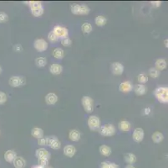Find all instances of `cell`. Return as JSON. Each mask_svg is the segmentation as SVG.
<instances>
[{"mask_svg":"<svg viewBox=\"0 0 168 168\" xmlns=\"http://www.w3.org/2000/svg\"><path fill=\"white\" fill-rule=\"evenodd\" d=\"M145 132L141 128H136L133 131L132 138L133 140L136 143H141L144 140Z\"/></svg>","mask_w":168,"mask_h":168,"instance_id":"cell-9","label":"cell"},{"mask_svg":"<svg viewBox=\"0 0 168 168\" xmlns=\"http://www.w3.org/2000/svg\"><path fill=\"white\" fill-rule=\"evenodd\" d=\"M32 168H44V167L40 166H33Z\"/></svg>","mask_w":168,"mask_h":168,"instance_id":"cell-48","label":"cell"},{"mask_svg":"<svg viewBox=\"0 0 168 168\" xmlns=\"http://www.w3.org/2000/svg\"><path fill=\"white\" fill-rule=\"evenodd\" d=\"M8 100V97H7L6 93L0 91V105H3Z\"/></svg>","mask_w":168,"mask_h":168,"instance_id":"cell-40","label":"cell"},{"mask_svg":"<svg viewBox=\"0 0 168 168\" xmlns=\"http://www.w3.org/2000/svg\"><path fill=\"white\" fill-rule=\"evenodd\" d=\"M49 153L48 152V151L45 148H39L37 149L35 151V156L37 158H42V157H45L46 155H48Z\"/></svg>","mask_w":168,"mask_h":168,"instance_id":"cell-29","label":"cell"},{"mask_svg":"<svg viewBox=\"0 0 168 168\" xmlns=\"http://www.w3.org/2000/svg\"><path fill=\"white\" fill-rule=\"evenodd\" d=\"M60 42H61L62 46H65V47H68V46H71L72 40H71V39H70L69 37H67V38H64V39H61Z\"/></svg>","mask_w":168,"mask_h":168,"instance_id":"cell-37","label":"cell"},{"mask_svg":"<svg viewBox=\"0 0 168 168\" xmlns=\"http://www.w3.org/2000/svg\"><path fill=\"white\" fill-rule=\"evenodd\" d=\"M47 145L53 150H59L61 147V142L59 140V139L56 136H50L48 137Z\"/></svg>","mask_w":168,"mask_h":168,"instance_id":"cell-10","label":"cell"},{"mask_svg":"<svg viewBox=\"0 0 168 168\" xmlns=\"http://www.w3.org/2000/svg\"><path fill=\"white\" fill-rule=\"evenodd\" d=\"M49 72L53 75H59L63 72V66L58 63H54L49 66Z\"/></svg>","mask_w":168,"mask_h":168,"instance_id":"cell-15","label":"cell"},{"mask_svg":"<svg viewBox=\"0 0 168 168\" xmlns=\"http://www.w3.org/2000/svg\"><path fill=\"white\" fill-rule=\"evenodd\" d=\"M47 142H48V137H42V138H39L37 140V143L40 146L47 145Z\"/></svg>","mask_w":168,"mask_h":168,"instance_id":"cell-38","label":"cell"},{"mask_svg":"<svg viewBox=\"0 0 168 168\" xmlns=\"http://www.w3.org/2000/svg\"><path fill=\"white\" fill-rule=\"evenodd\" d=\"M152 139L154 143H155V144H159V143L162 142V140H164V135H163V134H162V132L155 131L152 134Z\"/></svg>","mask_w":168,"mask_h":168,"instance_id":"cell-22","label":"cell"},{"mask_svg":"<svg viewBox=\"0 0 168 168\" xmlns=\"http://www.w3.org/2000/svg\"><path fill=\"white\" fill-rule=\"evenodd\" d=\"M95 24H96L97 26L103 27L107 24V19L105 16L99 15V16H97L96 18H95Z\"/></svg>","mask_w":168,"mask_h":168,"instance_id":"cell-26","label":"cell"},{"mask_svg":"<svg viewBox=\"0 0 168 168\" xmlns=\"http://www.w3.org/2000/svg\"><path fill=\"white\" fill-rule=\"evenodd\" d=\"M125 168H136L133 165H126Z\"/></svg>","mask_w":168,"mask_h":168,"instance_id":"cell-46","label":"cell"},{"mask_svg":"<svg viewBox=\"0 0 168 168\" xmlns=\"http://www.w3.org/2000/svg\"><path fill=\"white\" fill-rule=\"evenodd\" d=\"M76 153V149L74 145H66L64 148V155H66L67 157L72 158Z\"/></svg>","mask_w":168,"mask_h":168,"instance_id":"cell-16","label":"cell"},{"mask_svg":"<svg viewBox=\"0 0 168 168\" xmlns=\"http://www.w3.org/2000/svg\"><path fill=\"white\" fill-rule=\"evenodd\" d=\"M81 30L84 34H90L93 30V27L91 25V24L88 23V22H85L82 24L81 26Z\"/></svg>","mask_w":168,"mask_h":168,"instance_id":"cell-31","label":"cell"},{"mask_svg":"<svg viewBox=\"0 0 168 168\" xmlns=\"http://www.w3.org/2000/svg\"><path fill=\"white\" fill-rule=\"evenodd\" d=\"M13 166L15 168H24L26 166L25 160L21 156H16L13 162Z\"/></svg>","mask_w":168,"mask_h":168,"instance_id":"cell-19","label":"cell"},{"mask_svg":"<svg viewBox=\"0 0 168 168\" xmlns=\"http://www.w3.org/2000/svg\"><path fill=\"white\" fill-rule=\"evenodd\" d=\"M80 132L77 129H71L69 132V138L73 142H77L80 140Z\"/></svg>","mask_w":168,"mask_h":168,"instance_id":"cell-18","label":"cell"},{"mask_svg":"<svg viewBox=\"0 0 168 168\" xmlns=\"http://www.w3.org/2000/svg\"><path fill=\"white\" fill-rule=\"evenodd\" d=\"M31 13L34 17H40L44 14V7H38L35 9H31Z\"/></svg>","mask_w":168,"mask_h":168,"instance_id":"cell-30","label":"cell"},{"mask_svg":"<svg viewBox=\"0 0 168 168\" xmlns=\"http://www.w3.org/2000/svg\"><path fill=\"white\" fill-rule=\"evenodd\" d=\"M9 20V15L4 12H0V23H6Z\"/></svg>","mask_w":168,"mask_h":168,"instance_id":"cell-39","label":"cell"},{"mask_svg":"<svg viewBox=\"0 0 168 168\" xmlns=\"http://www.w3.org/2000/svg\"><path fill=\"white\" fill-rule=\"evenodd\" d=\"M2 72H3V70H2V67H1V66H0V74H1V73H2Z\"/></svg>","mask_w":168,"mask_h":168,"instance_id":"cell-49","label":"cell"},{"mask_svg":"<svg viewBox=\"0 0 168 168\" xmlns=\"http://www.w3.org/2000/svg\"><path fill=\"white\" fill-rule=\"evenodd\" d=\"M124 66L120 62H113L110 66V70L111 73L116 75V76H120L124 73Z\"/></svg>","mask_w":168,"mask_h":168,"instance_id":"cell-11","label":"cell"},{"mask_svg":"<svg viewBox=\"0 0 168 168\" xmlns=\"http://www.w3.org/2000/svg\"><path fill=\"white\" fill-rule=\"evenodd\" d=\"M155 68L159 71H162V70H165L167 67V63L164 59H158L156 60V62L155 63Z\"/></svg>","mask_w":168,"mask_h":168,"instance_id":"cell-25","label":"cell"},{"mask_svg":"<svg viewBox=\"0 0 168 168\" xmlns=\"http://www.w3.org/2000/svg\"><path fill=\"white\" fill-rule=\"evenodd\" d=\"M98 131L100 135L105 137H111L113 135H116V128L115 126L110 125V124H107L105 125L100 126V129H98Z\"/></svg>","mask_w":168,"mask_h":168,"instance_id":"cell-3","label":"cell"},{"mask_svg":"<svg viewBox=\"0 0 168 168\" xmlns=\"http://www.w3.org/2000/svg\"><path fill=\"white\" fill-rule=\"evenodd\" d=\"M133 89H134L135 93L138 96L145 95L146 92H147V88L143 84H137L133 88Z\"/></svg>","mask_w":168,"mask_h":168,"instance_id":"cell-17","label":"cell"},{"mask_svg":"<svg viewBox=\"0 0 168 168\" xmlns=\"http://www.w3.org/2000/svg\"><path fill=\"white\" fill-rule=\"evenodd\" d=\"M48 40H49L51 43H55L58 41L59 38L57 37V35L53 32V31H50L48 35Z\"/></svg>","mask_w":168,"mask_h":168,"instance_id":"cell-36","label":"cell"},{"mask_svg":"<svg viewBox=\"0 0 168 168\" xmlns=\"http://www.w3.org/2000/svg\"><path fill=\"white\" fill-rule=\"evenodd\" d=\"M137 81L141 84L146 83L148 82V77H147V75H145V73H141L137 77Z\"/></svg>","mask_w":168,"mask_h":168,"instance_id":"cell-35","label":"cell"},{"mask_svg":"<svg viewBox=\"0 0 168 168\" xmlns=\"http://www.w3.org/2000/svg\"><path fill=\"white\" fill-rule=\"evenodd\" d=\"M45 168H52V167H50V166H47V167H45Z\"/></svg>","mask_w":168,"mask_h":168,"instance_id":"cell-50","label":"cell"},{"mask_svg":"<svg viewBox=\"0 0 168 168\" xmlns=\"http://www.w3.org/2000/svg\"><path fill=\"white\" fill-rule=\"evenodd\" d=\"M87 124L91 131H98L100 127V119L97 116L91 115L88 119Z\"/></svg>","mask_w":168,"mask_h":168,"instance_id":"cell-5","label":"cell"},{"mask_svg":"<svg viewBox=\"0 0 168 168\" xmlns=\"http://www.w3.org/2000/svg\"><path fill=\"white\" fill-rule=\"evenodd\" d=\"M133 90V85L132 83H130V81H125L120 84L119 86V91L121 92H130Z\"/></svg>","mask_w":168,"mask_h":168,"instance_id":"cell-12","label":"cell"},{"mask_svg":"<svg viewBox=\"0 0 168 168\" xmlns=\"http://www.w3.org/2000/svg\"><path fill=\"white\" fill-rule=\"evenodd\" d=\"M151 113V109L150 108H146L145 109V114H149Z\"/></svg>","mask_w":168,"mask_h":168,"instance_id":"cell-45","label":"cell"},{"mask_svg":"<svg viewBox=\"0 0 168 168\" xmlns=\"http://www.w3.org/2000/svg\"><path fill=\"white\" fill-rule=\"evenodd\" d=\"M49 158H50V154H48V155L42 157V158H39L38 159V166H42L44 168L47 167L48 165Z\"/></svg>","mask_w":168,"mask_h":168,"instance_id":"cell-28","label":"cell"},{"mask_svg":"<svg viewBox=\"0 0 168 168\" xmlns=\"http://www.w3.org/2000/svg\"><path fill=\"white\" fill-rule=\"evenodd\" d=\"M34 47L39 52H44L45 50L48 49V45L47 41L44 39H37L34 42Z\"/></svg>","mask_w":168,"mask_h":168,"instance_id":"cell-8","label":"cell"},{"mask_svg":"<svg viewBox=\"0 0 168 168\" xmlns=\"http://www.w3.org/2000/svg\"><path fill=\"white\" fill-rule=\"evenodd\" d=\"M124 161L128 165H133L136 162V156L132 153H126L124 155Z\"/></svg>","mask_w":168,"mask_h":168,"instance_id":"cell-23","label":"cell"},{"mask_svg":"<svg viewBox=\"0 0 168 168\" xmlns=\"http://www.w3.org/2000/svg\"><path fill=\"white\" fill-rule=\"evenodd\" d=\"M35 64L38 67H44L47 65V60L45 57H38L35 60Z\"/></svg>","mask_w":168,"mask_h":168,"instance_id":"cell-32","label":"cell"},{"mask_svg":"<svg viewBox=\"0 0 168 168\" xmlns=\"http://www.w3.org/2000/svg\"><path fill=\"white\" fill-rule=\"evenodd\" d=\"M17 153L13 150H9L7 151L4 155H3V157H4V160L6 161L7 162L9 163H13V160L16 158Z\"/></svg>","mask_w":168,"mask_h":168,"instance_id":"cell-13","label":"cell"},{"mask_svg":"<svg viewBox=\"0 0 168 168\" xmlns=\"http://www.w3.org/2000/svg\"><path fill=\"white\" fill-rule=\"evenodd\" d=\"M110 162H103L100 163V168H109L110 166Z\"/></svg>","mask_w":168,"mask_h":168,"instance_id":"cell-42","label":"cell"},{"mask_svg":"<svg viewBox=\"0 0 168 168\" xmlns=\"http://www.w3.org/2000/svg\"><path fill=\"white\" fill-rule=\"evenodd\" d=\"M53 32L57 35L58 38H60V39L67 38L69 36L68 29L64 26H61V25H56V26H55Z\"/></svg>","mask_w":168,"mask_h":168,"instance_id":"cell-7","label":"cell"},{"mask_svg":"<svg viewBox=\"0 0 168 168\" xmlns=\"http://www.w3.org/2000/svg\"><path fill=\"white\" fill-rule=\"evenodd\" d=\"M58 101V96L54 92H49L45 96V102L48 105H54Z\"/></svg>","mask_w":168,"mask_h":168,"instance_id":"cell-14","label":"cell"},{"mask_svg":"<svg viewBox=\"0 0 168 168\" xmlns=\"http://www.w3.org/2000/svg\"><path fill=\"white\" fill-rule=\"evenodd\" d=\"M99 151H100V153L102 155L108 157V156H110V155H111L112 150H111V148H110V146H108V145H102L99 147Z\"/></svg>","mask_w":168,"mask_h":168,"instance_id":"cell-20","label":"cell"},{"mask_svg":"<svg viewBox=\"0 0 168 168\" xmlns=\"http://www.w3.org/2000/svg\"><path fill=\"white\" fill-rule=\"evenodd\" d=\"M119 129L122 132H128L130 129V123L126 120H122L119 123Z\"/></svg>","mask_w":168,"mask_h":168,"instance_id":"cell-27","label":"cell"},{"mask_svg":"<svg viewBox=\"0 0 168 168\" xmlns=\"http://www.w3.org/2000/svg\"><path fill=\"white\" fill-rule=\"evenodd\" d=\"M154 95L161 103H168V88L167 87H159L155 89Z\"/></svg>","mask_w":168,"mask_h":168,"instance_id":"cell-1","label":"cell"},{"mask_svg":"<svg viewBox=\"0 0 168 168\" xmlns=\"http://www.w3.org/2000/svg\"><path fill=\"white\" fill-rule=\"evenodd\" d=\"M164 43H165V46H166V48H167V47H168V45H167L168 40H167V39H166V40H164Z\"/></svg>","mask_w":168,"mask_h":168,"instance_id":"cell-47","label":"cell"},{"mask_svg":"<svg viewBox=\"0 0 168 168\" xmlns=\"http://www.w3.org/2000/svg\"><path fill=\"white\" fill-rule=\"evenodd\" d=\"M52 55L53 56L58 60H62L65 56V51L62 48H59V47H56L54 49V50L52 51Z\"/></svg>","mask_w":168,"mask_h":168,"instance_id":"cell-21","label":"cell"},{"mask_svg":"<svg viewBox=\"0 0 168 168\" xmlns=\"http://www.w3.org/2000/svg\"><path fill=\"white\" fill-rule=\"evenodd\" d=\"M31 135L37 140L39 138H42V137H44V130L42 129L38 128V127L33 128L31 129Z\"/></svg>","mask_w":168,"mask_h":168,"instance_id":"cell-24","label":"cell"},{"mask_svg":"<svg viewBox=\"0 0 168 168\" xmlns=\"http://www.w3.org/2000/svg\"><path fill=\"white\" fill-rule=\"evenodd\" d=\"M81 103L84 111L87 114H91L94 111V100L89 96H84L81 99Z\"/></svg>","mask_w":168,"mask_h":168,"instance_id":"cell-4","label":"cell"},{"mask_svg":"<svg viewBox=\"0 0 168 168\" xmlns=\"http://www.w3.org/2000/svg\"><path fill=\"white\" fill-rule=\"evenodd\" d=\"M13 49L16 51V52H21L22 50H23V47L22 46L20 45V44H17L15 46H13Z\"/></svg>","mask_w":168,"mask_h":168,"instance_id":"cell-41","label":"cell"},{"mask_svg":"<svg viewBox=\"0 0 168 168\" xmlns=\"http://www.w3.org/2000/svg\"><path fill=\"white\" fill-rule=\"evenodd\" d=\"M109 168H119V167H118V166H117L116 163H110Z\"/></svg>","mask_w":168,"mask_h":168,"instance_id":"cell-44","label":"cell"},{"mask_svg":"<svg viewBox=\"0 0 168 168\" xmlns=\"http://www.w3.org/2000/svg\"><path fill=\"white\" fill-rule=\"evenodd\" d=\"M149 74H150V76L153 77V78H157L159 76H160V71L157 70L155 67H151L150 69H149Z\"/></svg>","mask_w":168,"mask_h":168,"instance_id":"cell-33","label":"cell"},{"mask_svg":"<svg viewBox=\"0 0 168 168\" xmlns=\"http://www.w3.org/2000/svg\"><path fill=\"white\" fill-rule=\"evenodd\" d=\"M152 5L155 8H159L162 5V2L161 1H152Z\"/></svg>","mask_w":168,"mask_h":168,"instance_id":"cell-43","label":"cell"},{"mask_svg":"<svg viewBox=\"0 0 168 168\" xmlns=\"http://www.w3.org/2000/svg\"><path fill=\"white\" fill-rule=\"evenodd\" d=\"M25 4H28L31 9H35L38 7L43 6L42 3L39 2V1H29V2H24Z\"/></svg>","mask_w":168,"mask_h":168,"instance_id":"cell-34","label":"cell"},{"mask_svg":"<svg viewBox=\"0 0 168 168\" xmlns=\"http://www.w3.org/2000/svg\"><path fill=\"white\" fill-rule=\"evenodd\" d=\"M26 83V80L23 77L13 76L9 80V84L13 88H19L23 86Z\"/></svg>","mask_w":168,"mask_h":168,"instance_id":"cell-6","label":"cell"},{"mask_svg":"<svg viewBox=\"0 0 168 168\" xmlns=\"http://www.w3.org/2000/svg\"><path fill=\"white\" fill-rule=\"evenodd\" d=\"M91 12L90 8L85 4H72L71 13L75 15H87Z\"/></svg>","mask_w":168,"mask_h":168,"instance_id":"cell-2","label":"cell"}]
</instances>
